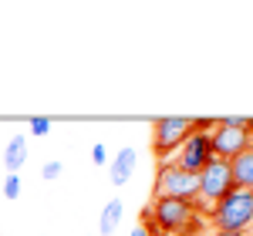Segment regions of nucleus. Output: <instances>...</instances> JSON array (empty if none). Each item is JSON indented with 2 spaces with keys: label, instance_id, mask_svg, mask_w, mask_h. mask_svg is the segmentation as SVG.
Instances as JSON below:
<instances>
[{
  "label": "nucleus",
  "instance_id": "nucleus-10",
  "mask_svg": "<svg viewBox=\"0 0 253 236\" xmlns=\"http://www.w3.org/2000/svg\"><path fill=\"white\" fill-rule=\"evenodd\" d=\"M24 162H27V138L14 135L7 142V149H3V169H7V176H17Z\"/></svg>",
  "mask_w": 253,
  "mask_h": 236
},
{
  "label": "nucleus",
  "instance_id": "nucleus-8",
  "mask_svg": "<svg viewBox=\"0 0 253 236\" xmlns=\"http://www.w3.org/2000/svg\"><path fill=\"white\" fill-rule=\"evenodd\" d=\"M135 165H138V152L132 149V145L118 149V156L112 158V165H108V179H112V186H125L128 179L135 176Z\"/></svg>",
  "mask_w": 253,
  "mask_h": 236
},
{
  "label": "nucleus",
  "instance_id": "nucleus-20",
  "mask_svg": "<svg viewBox=\"0 0 253 236\" xmlns=\"http://www.w3.org/2000/svg\"><path fill=\"white\" fill-rule=\"evenodd\" d=\"M247 233H250V236H253V226H250V230H247Z\"/></svg>",
  "mask_w": 253,
  "mask_h": 236
},
{
  "label": "nucleus",
  "instance_id": "nucleus-5",
  "mask_svg": "<svg viewBox=\"0 0 253 236\" xmlns=\"http://www.w3.org/2000/svg\"><path fill=\"white\" fill-rule=\"evenodd\" d=\"M156 199H182L199 206V186L193 172H182L172 162H159L156 169Z\"/></svg>",
  "mask_w": 253,
  "mask_h": 236
},
{
  "label": "nucleus",
  "instance_id": "nucleus-19",
  "mask_svg": "<svg viewBox=\"0 0 253 236\" xmlns=\"http://www.w3.org/2000/svg\"><path fill=\"white\" fill-rule=\"evenodd\" d=\"M247 132H250V138H253V118H247Z\"/></svg>",
  "mask_w": 253,
  "mask_h": 236
},
{
  "label": "nucleus",
  "instance_id": "nucleus-21",
  "mask_svg": "<svg viewBox=\"0 0 253 236\" xmlns=\"http://www.w3.org/2000/svg\"><path fill=\"white\" fill-rule=\"evenodd\" d=\"M84 236H88V233H84Z\"/></svg>",
  "mask_w": 253,
  "mask_h": 236
},
{
  "label": "nucleus",
  "instance_id": "nucleus-4",
  "mask_svg": "<svg viewBox=\"0 0 253 236\" xmlns=\"http://www.w3.org/2000/svg\"><path fill=\"white\" fill-rule=\"evenodd\" d=\"M193 118H179V115H166L152 121V152L159 162H169L175 156V149L193 135Z\"/></svg>",
  "mask_w": 253,
  "mask_h": 236
},
{
  "label": "nucleus",
  "instance_id": "nucleus-12",
  "mask_svg": "<svg viewBox=\"0 0 253 236\" xmlns=\"http://www.w3.org/2000/svg\"><path fill=\"white\" fill-rule=\"evenodd\" d=\"M17 196H20V176H7V179H3V199L14 202Z\"/></svg>",
  "mask_w": 253,
  "mask_h": 236
},
{
  "label": "nucleus",
  "instance_id": "nucleus-2",
  "mask_svg": "<svg viewBox=\"0 0 253 236\" xmlns=\"http://www.w3.org/2000/svg\"><path fill=\"white\" fill-rule=\"evenodd\" d=\"M210 223H213V230L247 236V230L253 226V189L226 193L216 206H210Z\"/></svg>",
  "mask_w": 253,
  "mask_h": 236
},
{
  "label": "nucleus",
  "instance_id": "nucleus-11",
  "mask_svg": "<svg viewBox=\"0 0 253 236\" xmlns=\"http://www.w3.org/2000/svg\"><path fill=\"white\" fill-rule=\"evenodd\" d=\"M122 213H125V202L122 199H108L105 202V209H101V216H98V233L101 236H115L118 223H122Z\"/></svg>",
  "mask_w": 253,
  "mask_h": 236
},
{
  "label": "nucleus",
  "instance_id": "nucleus-18",
  "mask_svg": "<svg viewBox=\"0 0 253 236\" xmlns=\"http://www.w3.org/2000/svg\"><path fill=\"white\" fill-rule=\"evenodd\" d=\"M132 236H149V233H145L142 226H135V230H132Z\"/></svg>",
  "mask_w": 253,
  "mask_h": 236
},
{
  "label": "nucleus",
  "instance_id": "nucleus-17",
  "mask_svg": "<svg viewBox=\"0 0 253 236\" xmlns=\"http://www.w3.org/2000/svg\"><path fill=\"white\" fill-rule=\"evenodd\" d=\"M206 236H236V233H223V230H213V233H206Z\"/></svg>",
  "mask_w": 253,
  "mask_h": 236
},
{
  "label": "nucleus",
  "instance_id": "nucleus-14",
  "mask_svg": "<svg viewBox=\"0 0 253 236\" xmlns=\"http://www.w3.org/2000/svg\"><path fill=\"white\" fill-rule=\"evenodd\" d=\"M91 162H95V165H108V149H105L101 142L91 145Z\"/></svg>",
  "mask_w": 253,
  "mask_h": 236
},
{
  "label": "nucleus",
  "instance_id": "nucleus-6",
  "mask_svg": "<svg viewBox=\"0 0 253 236\" xmlns=\"http://www.w3.org/2000/svg\"><path fill=\"white\" fill-rule=\"evenodd\" d=\"M253 145V138L247 128H230V125H223V121H216L213 128H210V149H213V158H226V162H233L240 152H247Z\"/></svg>",
  "mask_w": 253,
  "mask_h": 236
},
{
  "label": "nucleus",
  "instance_id": "nucleus-16",
  "mask_svg": "<svg viewBox=\"0 0 253 236\" xmlns=\"http://www.w3.org/2000/svg\"><path fill=\"white\" fill-rule=\"evenodd\" d=\"M216 121H223V125H230V128H247V118H240V115H230V118H216Z\"/></svg>",
  "mask_w": 253,
  "mask_h": 236
},
{
  "label": "nucleus",
  "instance_id": "nucleus-9",
  "mask_svg": "<svg viewBox=\"0 0 253 236\" xmlns=\"http://www.w3.org/2000/svg\"><path fill=\"white\" fill-rule=\"evenodd\" d=\"M230 172H233V186L236 189H253V145L230 162Z\"/></svg>",
  "mask_w": 253,
  "mask_h": 236
},
{
  "label": "nucleus",
  "instance_id": "nucleus-13",
  "mask_svg": "<svg viewBox=\"0 0 253 236\" xmlns=\"http://www.w3.org/2000/svg\"><path fill=\"white\" fill-rule=\"evenodd\" d=\"M61 172H64V165H61L58 158H51V162H44V169H41V176L47 179V182H51V179H58Z\"/></svg>",
  "mask_w": 253,
  "mask_h": 236
},
{
  "label": "nucleus",
  "instance_id": "nucleus-15",
  "mask_svg": "<svg viewBox=\"0 0 253 236\" xmlns=\"http://www.w3.org/2000/svg\"><path fill=\"white\" fill-rule=\"evenodd\" d=\"M51 132V118H31V135H47Z\"/></svg>",
  "mask_w": 253,
  "mask_h": 236
},
{
  "label": "nucleus",
  "instance_id": "nucleus-3",
  "mask_svg": "<svg viewBox=\"0 0 253 236\" xmlns=\"http://www.w3.org/2000/svg\"><path fill=\"white\" fill-rule=\"evenodd\" d=\"M196 186H199V209L210 213V206H216L226 193H233V172L226 158H210L199 172H196Z\"/></svg>",
  "mask_w": 253,
  "mask_h": 236
},
{
  "label": "nucleus",
  "instance_id": "nucleus-1",
  "mask_svg": "<svg viewBox=\"0 0 253 236\" xmlns=\"http://www.w3.org/2000/svg\"><path fill=\"white\" fill-rule=\"evenodd\" d=\"M203 209L196 202H182V199H152V206L145 209V233L156 236H193L203 226Z\"/></svg>",
  "mask_w": 253,
  "mask_h": 236
},
{
  "label": "nucleus",
  "instance_id": "nucleus-7",
  "mask_svg": "<svg viewBox=\"0 0 253 236\" xmlns=\"http://www.w3.org/2000/svg\"><path fill=\"white\" fill-rule=\"evenodd\" d=\"M213 158V149H210V132H193V135L186 138L179 149H175V156L169 158L172 165H179L182 172H199L206 162Z\"/></svg>",
  "mask_w": 253,
  "mask_h": 236
}]
</instances>
